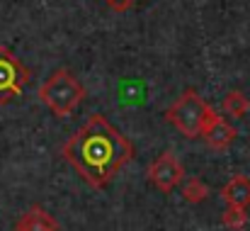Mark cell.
Listing matches in <instances>:
<instances>
[{
  "label": "cell",
  "mask_w": 250,
  "mask_h": 231,
  "mask_svg": "<svg viewBox=\"0 0 250 231\" xmlns=\"http://www.w3.org/2000/svg\"><path fill=\"white\" fill-rule=\"evenodd\" d=\"M134 156V144L100 112L90 115L61 146V158L97 190L107 187Z\"/></svg>",
  "instance_id": "6da1fadb"
},
{
  "label": "cell",
  "mask_w": 250,
  "mask_h": 231,
  "mask_svg": "<svg viewBox=\"0 0 250 231\" xmlns=\"http://www.w3.org/2000/svg\"><path fill=\"white\" fill-rule=\"evenodd\" d=\"M216 115L219 112L197 92V88H187L166 110V122L172 124L182 137L199 139L204 134V129L214 122Z\"/></svg>",
  "instance_id": "7a4b0ae2"
},
{
  "label": "cell",
  "mask_w": 250,
  "mask_h": 231,
  "mask_svg": "<svg viewBox=\"0 0 250 231\" xmlns=\"http://www.w3.org/2000/svg\"><path fill=\"white\" fill-rule=\"evenodd\" d=\"M39 100L54 112V117H71L85 100V88L73 71L56 69L39 88Z\"/></svg>",
  "instance_id": "3957f363"
},
{
  "label": "cell",
  "mask_w": 250,
  "mask_h": 231,
  "mask_svg": "<svg viewBox=\"0 0 250 231\" xmlns=\"http://www.w3.org/2000/svg\"><path fill=\"white\" fill-rule=\"evenodd\" d=\"M32 83V71L15 56L12 49L0 46V107L17 100Z\"/></svg>",
  "instance_id": "277c9868"
},
{
  "label": "cell",
  "mask_w": 250,
  "mask_h": 231,
  "mask_svg": "<svg viewBox=\"0 0 250 231\" xmlns=\"http://www.w3.org/2000/svg\"><path fill=\"white\" fill-rule=\"evenodd\" d=\"M182 180H185V168L172 151H163L148 165V183L163 195H170L175 187H180Z\"/></svg>",
  "instance_id": "5b68a950"
},
{
  "label": "cell",
  "mask_w": 250,
  "mask_h": 231,
  "mask_svg": "<svg viewBox=\"0 0 250 231\" xmlns=\"http://www.w3.org/2000/svg\"><path fill=\"white\" fill-rule=\"evenodd\" d=\"M202 139H204V144H207L209 149H214V151H226V149L238 139V129H236L224 115H216L214 122L204 129Z\"/></svg>",
  "instance_id": "8992f818"
},
{
  "label": "cell",
  "mask_w": 250,
  "mask_h": 231,
  "mask_svg": "<svg viewBox=\"0 0 250 231\" xmlns=\"http://www.w3.org/2000/svg\"><path fill=\"white\" fill-rule=\"evenodd\" d=\"M56 229H59V222L42 205H32L15 222V231H56Z\"/></svg>",
  "instance_id": "52a82bcc"
},
{
  "label": "cell",
  "mask_w": 250,
  "mask_h": 231,
  "mask_svg": "<svg viewBox=\"0 0 250 231\" xmlns=\"http://www.w3.org/2000/svg\"><path fill=\"white\" fill-rule=\"evenodd\" d=\"M221 200L231 207H250V180L246 175H233L221 187Z\"/></svg>",
  "instance_id": "ba28073f"
},
{
  "label": "cell",
  "mask_w": 250,
  "mask_h": 231,
  "mask_svg": "<svg viewBox=\"0 0 250 231\" xmlns=\"http://www.w3.org/2000/svg\"><path fill=\"white\" fill-rule=\"evenodd\" d=\"M250 110V100L246 97L243 90H229L221 100V112L224 117H233V119H241L246 117Z\"/></svg>",
  "instance_id": "9c48e42d"
},
{
  "label": "cell",
  "mask_w": 250,
  "mask_h": 231,
  "mask_svg": "<svg viewBox=\"0 0 250 231\" xmlns=\"http://www.w3.org/2000/svg\"><path fill=\"white\" fill-rule=\"evenodd\" d=\"M180 195L185 197V202L199 205V202H204V200L209 197V187H207V183L199 180V178H185V180L180 183Z\"/></svg>",
  "instance_id": "30bf717a"
},
{
  "label": "cell",
  "mask_w": 250,
  "mask_h": 231,
  "mask_svg": "<svg viewBox=\"0 0 250 231\" xmlns=\"http://www.w3.org/2000/svg\"><path fill=\"white\" fill-rule=\"evenodd\" d=\"M221 224L231 231H243L248 224V209L246 207H231L226 205V212L221 214Z\"/></svg>",
  "instance_id": "8fae6325"
},
{
  "label": "cell",
  "mask_w": 250,
  "mask_h": 231,
  "mask_svg": "<svg viewBox=\"0 0 250 231\" xmlns=\"http://www.w3.org/2000/svg\"><path fill=\"white\" fill-rule=\"evenodd\" d=\"M112 10H117V12H124V10H129L131 5H134V0H104Z\"/></svg>",
  "instance_id": "7c38bea8"
}]
</instances>
